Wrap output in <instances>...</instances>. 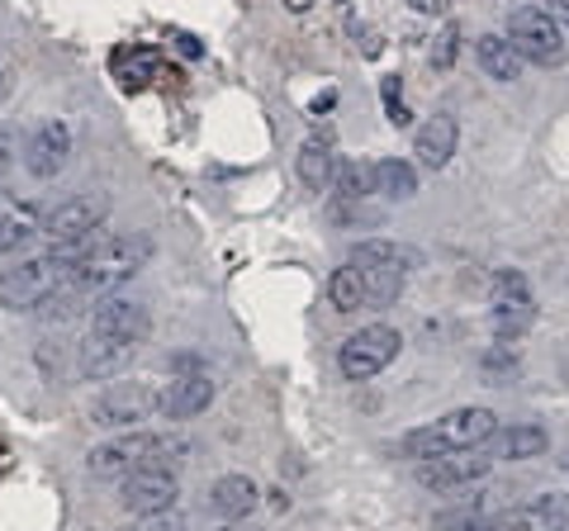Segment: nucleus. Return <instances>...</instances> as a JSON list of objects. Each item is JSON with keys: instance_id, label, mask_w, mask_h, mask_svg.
Returning <instances> with one entry per match:
<instances>
[{"instance_id": "obj_1", "label": "nucleus", "mask_w": 569, "mask_h": 531, "mask_svg": "<svg viewBox=\"0 0 569 531\" xmlns=\"http://www.w3.org/2000/svg\"><path fill=\"white\" fill-rule=\"evenodd\" d=\"M81 257H86V247H52L43 257L10 266V271L0 275V304L10 313H39L52 294H62L71 285Z\"/></svg>"}, {"instance_id": "obj_2", "label": "nucleus", "mask_w": 569, "mask_h": 531, "mask_svg": "<svg viewBox=\"0 0 569 531\" xmlns=\"http://www.w3.org/2000/svg\"><path fill=\"white\" fill-rule=\"evenodd\" d=\"M148 257H152V238H142V233L110 238V242H100L96 252H86L77 261L71 290H77L81 299H100V294H110L114 285H123V280H133L142 266H148Z\"/></svg>"}, {"instance_id": "obj_3", "label": "nucleus", "mask_w": 569, "mask_h": 531, "mask_svg": "<svg viewBox=\"0 0 569 531\" xmlns=\"http://www.w3.org/2000/svg\"><path fill=\"white\" fill-rule=\"evenodd\" d=\"M493 437H498V418L489 409H456L441 422H432V428L408 432L403 437V455L437 460V455H451V451H479Z\"/></svg>"}, {"instance_id": "obj_4", "label": "nucleus", "mask_w": 569, "mask_h": 531, "mask_svg": "<svg viewBox=\"0 0 569 531\" xmlns=\"http://www.w3.org/2000/svg\"><path fill=\"white\" fill-rule=\"evenodd\" d=\"M508 43L518 48L522 62H537V67H560L565 62V29L550 20V10H541V6L512 10Z\"/></svg>"}, {"instance_id": "obj_5", "label": "nucleus", "mask_w": 569, "mask_h": 531, "mask_svg": "<svg viewBox=\"0 0 569 531\" xmlns=\"http://www.w3.org/2000/svg\"><path fill=\"white\" fill-rule=\"evenodd\" d=\"M104 214H110V194H104V190L71 194V200H62L43 219V233H48L52 247H86L96 238V228L104 223Z\"/></svg>"}, {"instance_id": "obj_6", "label": "nucleus", "mask_w": 569, "mask_h": 531, "mask_svg": "<svg viewBox=\"0 0 569 531\" xmlns=\"http://www.w3.org/2000/svg\"><path fill=\"white\" fill-rule=\"evenodd\" d=\"M399 332L395 328H361V332H351V338L342 342V351H337V365H342V375L347 380H370V375H380V370L399 357Z\"/></svg>"}, {"instance_id": "obj_7", "label": "nucleus", "mask_w": 569, "mask_h": 531, "mask_svg": "<svg viewBox=\"0 0 569 531\" xmlns=\"http://www.w3.org/2000/svg\"><path fill=\"white\" fill-rule=\"evenodd\" d=\"M152 409H157V394L148 384H119L91 403V422L96 428H129L133 432Z\"/></svg>"}, {"instance_id": "obj_8", "label": "nucleus", "mask_w": 569, "mask_h": 531, "mask_svg": "<svg viewBox=\"0 0 569 531\" xmlns=\"http://www.w3.org/2000/svg\"><path fill=\"white\" fill-rule=\"evenodd\" d=\"M67 162H71V129L62 119L39 123V133H33L24 148V171L39 176V181H52V176L67 171Z\"/></svg>"}, {"instance_id": "obj_9", "label": "nucleus", "mask_w": 569, "mask_h": 531, "mask_svg": "<svg viewBox=\"0 0 569 531\" xmlns=\"http://www.w3.org/2000/svg\"><path fill=\"white\" fill-rule=\"evenodd\" d=\"M489 474V455L479 451H451V455H437V460H418V484L422 489H460V484H475Z\"/></svg>"}, {"instance_id": "obj_10", "label": "nucleus", "mask_w": 569, "mask_h": 531, "mask_svg": "<svg viewBox=\"0 0 569 531\" xmlns=\"http://www.w3.org/2000/svg\"><path fill=\"white\" fill-rule=\"evenodd\" d=\"M91 332H104V338L142 347V342H148V332H152V318H148V309H142V304H133V299L110 294V299H100V309L91 318Z\"/></svg>"}, {"instance_id": "obj_11", "label": "nucleus", "mask_w": 569, "mask_h": 531, "mask_svg": "<svg viewBox=\"0 0 569 531\" xmlns=\"http://www.w3.org/2000/svg\"><path fill=\"white\" fill-rule=\"evenodd\" d=\"M176 474L167 470H133L123 480V508L138 512V518H152V512H171L176 508Z\"/></svg>"}, {"instance_id": "obj_12", "label": "nucleus", "mask_w": 569, "mask_h": 531, "mask_svg": "<svg viewBox=\"0 0 569 531\" xmlns=\"http://www.w3.org/2000/svg\"><path fill=\"white\" fill-rule=\"evenodd\" d=\"M148 447H152V437H142V432H123L114 441H104V447L91 451V474H100V480H129L133 470H142Z\"/></svg>"}, {"instance_id": "obj_13", "label": "nucleus", "mask_w": 569, "mask_h": 531, "mask_svg": "<svg viewBox=\"0 0 569 531\" xmlns=\"http://www.w3.org/2000/svg\"><path fill=\"white\" fill-rule=\"evenodd\" d=\"M209 403H213V380L204 375V370H190V375H176L162 394H157V413L181 422V418L204 413Z\"/></svg>"}, {"instance_id": "obj_14", "label": "nucleus", "mask_w": 569, "mask_h": 531, "mask_svg": "<svg viewBox=\"0 0 569 531\" xmlns=\"http://www.w3.org/2000/svg\"><path fill=\"white\" fill-rule=\"evenodd\" d=\"M133 342H119V338H104V332H86V342H81V375L86 380H114L119 370H129L133 361Z\"/></svg>"}, {"instance_id": "obj_15", "label": "nucleus", "mask_w": 569, "mask_h": 531, "mask_svg": "<svg viewBox=\"0 0 569 531\" xmlns=\"http://www.w3.org/2000/svg\"><path fill=\"white\" fill-rule=\"evenodd\" d=\"M512 531H569V493H541L527 508L508 512Z\"/></svg>"}, {"instance_id": "obj_16", "label": "nucleus", "mask_w": 569, "mask_h": 531, "mask_svg": "<svg viewBox=\"0 0 569 531\" xmlns=\"http://www.w3.org/2000/svg\"><path fill=\"white\" fill-rule=\"evenodd\" d=\"M456 138H460V129H456V119L451 114H432L418 129V138H413V152H418V162L422 167H432V171H441L451 162V152H456Z\"/></svg>"}, {"instance_id": "obj_17", "label": "nucleus", "mask_w": 569, "mask_h": 531, "mask_svg": "<svg viewBox=\"0 0 569 531\" xmlns=\"http://www.w3.org/2000/svg\"><path fill=\"white\" fill-rule=\"evenodd\" d=\"M257 499H261V489L247 480V474H223V480L209 489V508L219 512V518H228V522L247 518V512L257 508Z\"/></svg>"}, {"instance_id": "obj_18", "label": "nucleus", "mask_w": 569, "mask_h": 531, "mask_svg": "<svg viewBox=\"0 0 569 531\" xmlns=\"http://www.w3.org/2000/svg\"><path fill=\"white\" fill-rule=\"evenodd\" d=\"M475 62L485 67V77H493V81H518L522 77V58L503 33H485V39L475 43Z\"/></svg>"}, {"instance_id": "obj_19", "label": "nucleus", "mask_w": 569, "mask_h": 531, "mask_svg": "<svg viewBox=\"0 0 569 531\" xmlns=\"http://www.w3.org/2000/svg\"><path fill=\"white\" fill-rule=\"evenodd\" d=\"M351 266H380V271H413L418 252L403 242H385V238H370V242H356L351 247Z\"/></svg>"}, {"instance_id": "obj_20", "label": "nucleus", "mask_w": 569, "mask_h": 531, "mask_svg": "<svg viewBox=\"0 0 569 531\" xmlns=\"http://www.w3.org/2000/svg\"><path fill=\"white\" fill-rule=\"evenodd\" d=\"M546 447H550V437L537 422H512V428L498 437V455L503 460H537V455H546Z\"/></svg>"}, {"instance_id": "obj_21", "label": "nucleus", "mask_w": 569, "mask_h": 531, "mask_svg": "<svg viewBox=\"0 0 569 531\" xmlns=\"http://www.w3.org/2000/svg\"><path fill=\"white\" fill-rule=\"evenodd\" d=\"M299 181H305L309 190H332V181H337L332 148H323V143H305V148H299Z\"/></svg>"}, {"instance_id": "obj_22", "label": "nucleus", "mask_w": 569, "mask_h": 531, "mask_svg": "<svg viewBox=\"0 0 569 531\" xmlns=\"http://www.w3.org/2000/svg\"><path fill=\"white\" fill-rule=\"evenodd\" d=\"M376 190L385 194V200H413L418 171L408 162H399V157H385V162H376Z\"/></svg>"}, {"instance_id": "obj_23", "label": "nucleus", "mask_w": 569, "mask_h": 531, "mask_svg": "<svg viewBox=\"0 0 569 531\" xmlns=\"http://www.w3.org/2000/svg\"><path fill=\"white\" fill-rule=\"evenodd\" d=\"M114 72L129 91H142V86L162 72V62H157V52H148V48H133V52L123 48V52H114Z\"/></svg>"}, {"instance_id": "obj_24", "label": "nucleus", "mask_w": 569, "mask_h": 531, "mask_svg": "<svg viewBox=\"0 0 569 531\" xmlns=\"http://www.w3.org/2000/svg\"><path fill=\"white\" fill-rule=\"evenodd\" d=\"M328 294H332V309H342V313L366 309V280H361V271H356L351 261L337 266L332 280H328Z\"/></svg>"}, {"instance_id": "obj_25", "label": "nucleus", "mask_w": 569, "mask_h": 531, "mask_svg": "<svg viewBox=\"0 0 569 531\" xmlns=\"http://www.w3.org/2000/svg\"><path fill=\"white\" fill-rule=\"evenodd\" d=\"M437 527H441V531H512V527H508V512H485V508L441 512Z\"/></svg>"}, {"instance_id": "obj_26", "label": "nucleus", "mask_w": 569, "mask_h": 531, "mask_svg": "<svg viewBox=\"0 0 569 531\" xmlns=\"http://www.w3.org/2000/svg\"><path fill=\"white\" fill-rule=\"evenodd\" d=\"M190 441L186 437H152V447H148V460H142V470H167L176 474L190 460Z\"/></svg>"}, {"instance_id": "obj_27", "label": "nucleus", "mask_w": 569, "mask_h": 531, "mask_svg": "<svg viewBox=\"0 0 569 531\" xmlns=\"http://www.w3.org/2000/svg\"><path fill=\"white\" fill-rule=\"evenodd\" d=\"M337 194L342 200H366V194H376V167H366V162H342L337 167Z\"/></svg>"}, {"instance_id": "obj_28", "label": "nucleus", "mask_w": 569, "mask_h": 531, "mask_svg": "<svg viewBox=\"0 0 569 531\" xmlns=\"http://www.w3.org/2000/svg\"><path fill=\"white\" fill-rule=\"evenodd\" d=\"M33 238V223L24 214H14V209L0 204V257H10V252H20V247Z\"/></svg>"}, {"instance_id": "obj_29", "label": "nucleus", "mask_w": 569, "mask_h": 531, "mask_svg": "<svg viewBox=\"0 0 569 531\" xmlns=\"http://www.w3.org/2000/svg\"><path fill=\"white\" fill-rule=\"evenodd\" d=\"M522 299H531V290H527V275H518V271H503L493 280V304H522Z\"/></svg>"}, {"instance_id": "obj_30", "label": "nucleus", "mask_w": 569, "mask_h": 531, "mask_svg": "<svg viewBox=\"0 0 569 531\" xmlns=\"http://www.w3.org/2000/svg\"><path fill=\"white\" fill-rule=\"evenodd\" d=\"M456 48H460V29L447 24V29H441V39H437V48H432V62L441 67V72H447V67L456 62Z\"/></svg>"}, {"instance_id": "obj_31", "label": "nucleus", "mask_w": 569, "mask_h": 531, "mask_svg": "<svg viewBox=\"0 0 569 531\" xmlns=\"http://www.w3.org/2000/svg\"><path fill=\"white\" fill-rule=\"evenodd\" d=\"M138 531H190V522L171 508V512H152V518H142V522H138Z\"/></svg>"}, {"instance_id": "obj_32", "label": "nucleus", "mask_w": 569, "mask_h": 531, "mask_svg": "<svg viewBox=\"0 0 569 531\" xmlns=\"http://www.w3.org/2000/svg\"><path fill=\"white\" fill-rule=\"evenodd\" d=\"M14 152H20V133H14V129H0V176L14 167Z\"/></svg>"}, {"instance_id": "obj_33", "label": "nucleus", "mask_w": 569, "mask_h": 531, "mask_svg": "<svg viewBox=\"0 0 569 531\" xmlns=\"http://www.w3.org/2000/svg\"><path fill=\"white\" fill-rule=\"evenodd\" d=\"M385 119L395 123V129H408V123H413V114H408V104H385Z\"/></svg>"}, {"instance_id": "obj_34", "label": "nucleus", "mask_w": 569, "mask_h": 531, "mask_svg": "<svg viewBox=\"0 0 569 531\" xmlns=\"http://www.w3.org/2000/svg\"><path fill=\"white\" fill-rule=\"evenodd\" d=\"M171 39H176V48H181L186 58H200V52H204V48H200V39H194V33H171Z\"/></svg>"}, {"instance_id": "obj_35", "label": "nucleus", "mask_w": 569, "mask_h": 531, "mask_svg": "<svg viewBox=\"0 0 569 531\" xmlns=\"http://www.w3.org/2000/svg\"><path fill=\"white\" fill-rule=\"evenodd\" d=\"M408 6H413L418 14H447L451 0H408Z\"/></svg>"}, {"instance_id": "obj_36", "label": "nucleus", "mask_w": 569, "mask_h": 531, "mask_svg": "<svg viewBox=\"0 0 569 531\" xmlns=\"http://www.w3.org/2000/svg\"><path fill=\"white\" fill-rule=\"evenodd\" d=\"M546 10H550V20H556L560 29H569V0H550Z\"/></svg>"}, {"instance_id": "obj_37", "label": "nucleus", "mask_w": 569, "mask_h": 531, "mask_svg": "<svg viewBox=\"0 0 569 531\" xmlns=\"http://www.w3.org/2000/svg\"><path fill=\"white\" fill-rule=\"evenodd\" d=\"M380 91H385V104H403V100H399V77H385Z\"/></svg>"}, {"instance_id": "obj_38", "label": "nucleus", "mask_w": 569, "mask_h": 531, "mask_svg": "<svg viewBox=\"0 0 569 531\" xmlns=\"http://www.w3.org/2000/svg\"><path fill=\"white\" fill-rule=\"evenodd\" d=\"M332 104H337V96L328 91V96H318V100H313V110H318V114H323V110H332Z\"/></svg>"}, {"instance_id": "obj_39", "label": "nucleus", "mask_w": 569, "mask_h": 531, "mask_svg": "<svg viewBox=\"0 0 569 531\" xmlns=\"http://www.w3.org/2000/svg\"><path fill=\"white\" fill-rule=\"evenodd\" d=\"M6 100H10V72L0 67V104H6Z\"/></svg>"}, {"instance_id": "obj_40", "label": "nucleus", "mask_w": 569, "mask_h": 531, "mask_svg": "<svg viewBox=\"0 0 569 531\" xmlns=\"http://www.w3.org/2000/svg\"><path fill=\"white\" fill-rule=\"evenodd\" d=\"M284 6H290V10H295V14H305V10H309V6H313V0H284Z\"/></svg>"}, {"instance_id": "obj_41", "label": "nucleus", "mask_w": 569, "mask_h": 531, "mask_svg": "<svg viewBox=\"0 0 569 531\" xmlns=\"http://www.w3.org/2000/svg\"><path fill=\"white\" fill-rule=\"evenodd\" d=\"M219 531H261V527H247V522H228V527H219Z\"/></svg>"}, {"instance_id": "obj_42", "label": "nucleus", "mask_w": 569, "mask_h": 531, "mask_svg": "<svg viewBox=\"0 0 569 531\" xmlns=\"http://www.w3.org/2000/svg\"><path fill=\"white\" fill-rule=\"evenodd\" d=\"M560 465H565V470H569V451H565V455H560Z\"/></svg>"}]
</instances>
